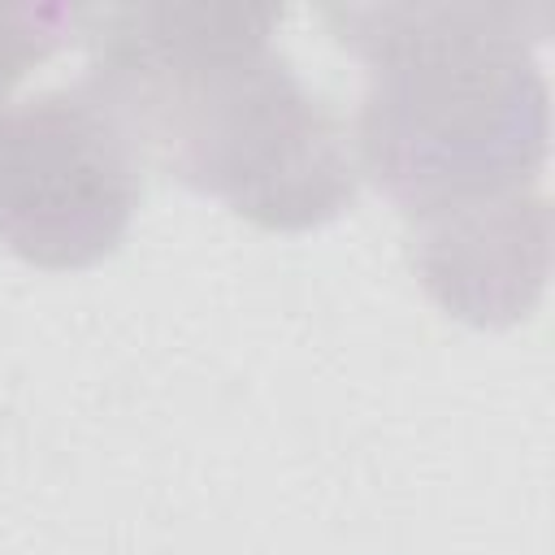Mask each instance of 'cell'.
Returning a JSON list of instances; mask_svg holds the SVG:
<instances>
[{
  "label": "cell",
  "mask_w": 555,
  "mask_h": 555,
  "mask_svg": "<svg viewBox=\"0 0 555 555\" xmlns=\"http://www.w3.org/2000/svg\"><path fill=\"white\" fill-rule=\"evenodd\" d=\"M282 9L91 4L78 87L121 126L143 165L264 230H308L356 195V147L338 113L273 48Z\"/></svg>",
  "instance_id": "1"
},
{
  "label": "cell",
  "mask_w": 555,
  "mask_h": 555,
  "mask_svg": "<svg viewBox=\"0 0 555 555\" xmlns=\"http://www.w3.org/2000/svg\"><path fill=\"white\" fill-rule=\"evenodd\" d=\"M364 61L356 165L416 225L533 195L546 165V78L533 43L551 4H334Z\"/></svg>",
  "instance_id": "2"
},
{
  "label": "cell",
  "mask_w": 555,
  "mask_h": 555,
  "mask_svg": "<svg viewBox=\"0 0 555 555\" xmlns=\"http://www.w3.org/2000/svg\"><path fill=\"white\" fill-rule=\"evenodd\" d=\"M143 160L74 82L0 113V243L39 269L117 251L139 208Z\"/></svg>",
  "instance_id": "3"
},
{
  "label": "cell",
  "mask_w": 555,
  "mask_h": 555,
  "mask_svg": "<svg viewBox=\"0 0 555 555\" xmlns=\"http://www.w3.org/2000/svg\"><path fill=\"white\" fill-rule=\"evenodd\" d=\"M412 269L468 325H512L533 312L551 269L546 195L442 217L412 230Z\"/></svg>",
  "instance_id": "4"
},
{
  "label": "cell",
  "mask_w": 555,
  "mask_h": 555,
  "mask_svg": "<svg viewBox=\"0 0 555 555\" xmlns=\"http://www.w3.org/2000/svg\"><path fill=\"white\" fill-rule=\"evenodd\" d=\"M74 39V9L65 4H0V113L13 82Z\"/></svg>",
  "instance_id": "5"
}]
</instances>
